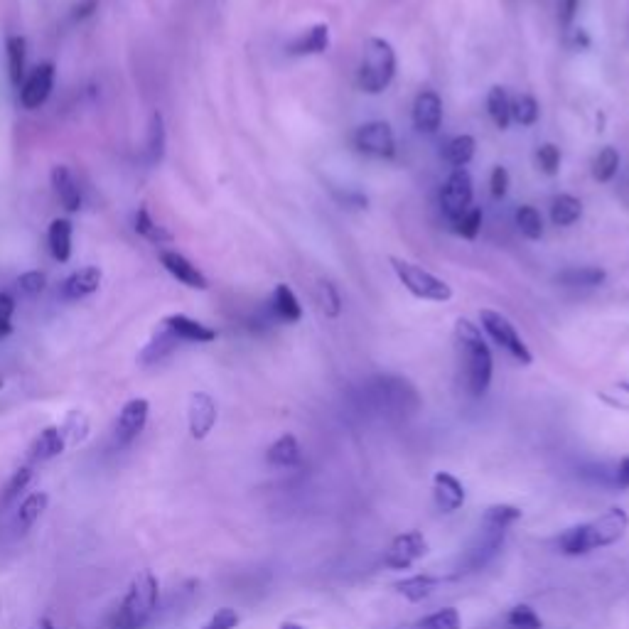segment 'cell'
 I'll list each match as a JSON object with an SVG mask.
<instances>
[{
	"label": "cell",
	"mask_w": 629,
	"mask_h": 629,
	"mask_svg": "<svg viewBox=\"0 0 629 629\" xmlns=\"http://www.w3.org/2000/svg\"><path fill=\"white\" fill-rule=\"evenodd\" d=\"M455 344H458L460 352L462 379H465L467 394L472 399H480V396L487 394L494 374V359L492 352H489V344L482 337L480 327L467 320V317L455 320Z\"/></svg>",
	"instance_id": "6da1fadb"
},
{
	"label": "cell",
	"mask_w": 629,
	"mask_h": 629,
	"mask_svg": "<svg viewBox=\"0 0 629 629\" xmlns=\"http://www.w3.org/2000/svg\"><path fill=\"white\" fill-rule=\"evenodd\" d=\"M629 529V516L625 509L612 507L598 519L585 521V524L571 526L558 536V551L566 556H585V553L595 551V548H605L617 544Z\"/></svg>",
	"instance_id": "7a4b0ae2"
},
{
	"label": "cell",
	"mask_w": 629,
	"mask_h": 629,
	"mask_svg": "<svg viewBox=\"0 0 629 629\" xmlns=\"http://www.w3.org/2000/svg\"><path fill=\"white\" fill-rule=\"evenodd\" d=\"M160 580L153 571H141L128 585L114 617V629H143L158 610Z\"/></svg>",
	"instance_id": "3957f363"
},
{
	"label": "cell",
	"mask_w": 629,
	"mask_h": 629,
	"mask_svg": "<svg viewBox=\"0 0 629 629\" xmlns=\"http://www.w3.org/2000/svg\"><path fill=\"white\" fill-rule=\"evenodd\" d=\"M396 77V50L384 37H369L362 45L357 69V84L364 94H381Z\"/></svg>",
	"instance_id": "277c9868"
},
{
	"label": "cell",
	"mask_w": 629,
	"mask_h": 629,
	"mask_svg": "<svg viewBox=\"0 0 629 629\" xmlns=\"http://www.w3.org/2000/svg\"><path fill=\"white\" fill-rule=\"evenodd\" d=\"M391 268H394L396 278L401 281V286L418 300H428V303H448L453 298V288L445 281H440L438 276L426 271V268L416 266L411 261H403V258L391 256L389 258Z\"/></svg>",
	"instance_id": "5b68a950"
},
{
	"label": "cell",
	"mask_w": 629,
	"mask_h": 629,
	"mask_svg": "<svg viewBox=\"0 0 629 629\" xmlns=\"http://www.w3.org/2000/svg\"><path fill=\"white\" fill-rule=\"evenodd\" d=\"M504 536H507V529L482 521L480 534H477L475 541L462 551L460 573H475L489 566V563L499 556V551H502Z\"/></svg>",
	"instance_id": "8992f818"
},
{
	"label": "cell",
	"mask_w": 629,
	"mask_h": 629,
	"mask_svg": "<svg viewBox=\"0 0 629 629\" xmlns=\"http://www.w3.org/2000/svg\"><path fill=\"white\" fill-rule=\"evenodd\" d=\"M480 322H482V330L492 337L494 344H499L502 349H507L509 354L516 359L519 364L529 367L534 362V354L531 349L526 347V342L521 340V335L516 332L514 322L509 320L507 315L497 313V310H482L480 313Z\"/></svg>",
	"instance_id": "52a82bcc"
},
{
	"label": "cell",
	"mask_w": 629,
	"mask_h": 629,
	"mask_svg": "<svg viewBox=\"0 0 629 629\" xmlns=\"http://www.w3.org/2000/svg\"><path fill=\"white\" fill-rule=\"evenodd\" d=\"M354 148L376 160H391L396 155L394 128L386 121H369L359 126L352 136Z\"/></svg>",
	"instance_id": "ba28073f"
},
{
	"label": "cell",
	"mask_w": 629,
	"mask_h": 629,
	"mask_svg": "<svg viewBox=\"0 0 629 629\" xmlns=\"http://www.w3.org/2000/svg\"><path fill=\"white\" fill-rule=\"evenodd\" d=\"M472 177L465 168H453V172L445 180L443 190H440V209L448 217V222H458L462 214L472 207Z\"/></svg>",
	"instance_id": "9c48e42d"
},
{
	"label": "cell",
	"mask_w": 629,
	"mask_h": 629,
	"mask_svg": "<svg viewBox=\"0 0 629 629\" xmlns=\"http://www.w3.org/2000/svg\"><path fill=\"white\" fill-rule=\"evenodd\" d=\"M55 64L42 62L32 69L30 74H25L23 84H20V106L25 111H35L40 106H45V101L50 99L52 89H55Z\"/></svg>",
	"instance_id": "30bf717a"
},
{
	"label": "cell",
	"mask_w": 629,
	"mask_h": 629,
	"mask_svg": "<svg viewBox=\"0 0 629 629\" xmlns=\"http://www.w3.org/2000/svg\"><path fill=\"white\" fill-rule=\"evenodd\" d=\"M150 403L145 399H131L123 403L121 413H118L114 423V445L116 448H126L131 445L138 435L148 426Z\"/></svg>",
	"instance_id": "8fae6325"
},
{
	"label": "cell",
	"mask_w": 629,
	"mask_h": 629,
	"mask_svg": "<svg viewBox=\"0 0 629 629\" xmlns=\"http://www.w3.org/2000/svg\"><path fill=\"white\" fill-rule=\"evenodd\" d=\"M428 553V541L421 531H406L396 536L394 544L389 546L384 556V566L391 571H408L416 561H421Z\"/></svg>",
	"instance_id": "7c38bea8"
},
{
	"label": "cell",
	"mask_w": 629,
	"mask_h": 629,
	"mask_svg": "<svg viewBox=\"0 0 629 629\" xmlns=\"http://www.w3.org/2000/svg\"><path fill=\"white\" fill-rule=\"evenodd\" d=\"M187 426L195 440H204L217 426V403L204 391H195L187 403Z\"/></svg>",
	"instance_id": "4fadbf2b"
},
{
	"label": "cell",
	"mask_w": 629,
	"mask_h": 629,
	"mask_svg": "<svg viewBox=\"0 0 629 629\" xmlns=\"http://www.w3.org/2000/svg\"><path fill=\"white\" fill-rule=\"evenodd\" d=\"M411 118L413 128H416L418 133L430 136V133L438 131L440 123H443V99H440L433 89H423L421 94L416 96V101H413Z\"/></svg>",
	"instance_id": "5bb4252c"
},
{
	"label": "cell",
	"mask_w": 629,
	"mask_h": 629,
	"mask_svg": "<svg viewBox=\"0 0 629 629\" xmlns=\"http://www.w3.org/2000/svg\"><path fill=\"white\" fill-rule=\"evenodd\" d=\"M160 263H163L165 271H168L172 278H177L182 286H187L192 290H207L209 288L207 276H204L200 268H197L195 263L190 261V258L177 254V251H160Z\"/></svg>",
	"instance_id": "9a60e30c"
},
{
	"label": "cell",
	"mask_w": 629,
	"mask_h": 629,
	"mask_svg": "<svg viewBox=\"0 0 629 629\" xmlns=\"http://www.w3.org/2000/svg\"><path fill=\"white\" fill-rule=\"evenodd\" d=\"M433 497L435 504L443 514H453L465 504V487L455 475L450 472H438L433 477Z\"/></svg>",
	"instance_id": "2e32d148"
},
{
	"label": "cell",
	"mask_w": 629,
	"mask_h": 629,
	"mask_svg": "<svg viewBox=\"0 0 629 629\" xmlns=\"http://www.w3.org/2000/svg\"><path fill=\"white\" fill-rule=\"evenodd\" d=\"M163 325L168 327L172 335L177 337L180 342H195V344H209L217 340V332L212 327L202 325L200 320H192L187 315H168L163 320Z\"/></svg>",
	"instance_id": "e0dca14e"
},
{
	"label": "cell",
	"mask_w": 629,
	"mask_h": 629,
	"mask_svg": "<svg viewBox=\"0 0 629 629\" xmlns=\"http://www.w3.org/2000/svg\"><path fill=\"white\" fill-rule=\"evenodd\" d=\"M52 187H55L57 200L62 202V207L67 212H79L82 209V187H79V180L74 177V172L67 168V165H55L52 168Z\"/></svg>",
	"instance_id": "ac0fdd59"
},
{
	"label": "cell",
	"mask_w": 629,
	"mask_h": 629,
	"mask_svg": "<svg viewBox=\"0 0 629 629\" xmlns=\"http://www.w3.org/2000/svg\"><path fill=\"white\" fill-rule=\"evenodd\" d=\"M99 286H101V271L96 266H86V268H79V271H74L72 276L62 283L59 295H62L64 300H69V303H74V300H82V298H89V295H94L96 290H99Z\"/></svg>",
	"instance_id": "d6986e66"
},
{
	"label": "cell",
	"mask_w": 629,
	"mask_h": 629,
	"mask_svg": "<svg viewBox=\"0 0 629 629\" xmlns=\"http://www.w3.org/2000/svg\"><path fill=\"white\" fill-rule=\"evenodd\" d=\"M47 504H50V494L47 492H32L28 494V497L20 502L18 512L13 514V524H10V529H13V534L23 536L28 534V531L35 526V521L40 519L42 512L47 509Z\"/></svg>",
	"instance_id": "ffe728a7"
},
{
	"label": "cell",
	"mask_w": 629,
	"mask_h": 629,
	"mask_svg": "<svg viewBox=\"0 0 629 629\" xmlns=\"http://www.w3.org/2000/svg\"><path fill=\"white\" fill-rule=\"evenodd\" d=\"M327 47H330V28L325 23L315 25V28L305 30L303 35L295 37L288 45V55L293 57H313V55H325Z\"/></svg>",
	"instance_id": "44dd1931"
},
{
	"label": "cell",
	"mask_w": 629,
	"mask_h": 629,
	"mask_svg": "<svg viewBox=\"0 0 629 629\" xmlns=\"http://www.w3.org/2000/svg\"><path fill=\"white\" fill-rule=\"evenodd\" d=\"M271 315L278 322H286V325H295V322L303 320V305L295 298L293 288L286 283H278L276 290L271 295Z\"/></svg>",
	"instance_id": "7402d4cb"
},
{
	"label": "cell",
	"mask_w": 629,
	"mask_h": 629,
	"mask_svg": "<svg viewBox=\"0 0 629 629\" xmlns=\"http://www.w3.org/2000/svg\"><path fill=\"white\" fill-rule=\"evenodd\" d=\"M64 448H67V440H64L59 426H47L45 430H40V435H37L35 440H32L30 462L55 460L64 453Z\"/></svg>",
	"instance_id": "603a6c76"
},
{
	"label": "cell",
	"mask_w": 629,
	"mask_h": 629,
	"mask_svg": "<svg viewBox=\"0 0 629 629\" xmlns=\"http://www.w3.org/2000/svg\"><path fill=\"white\" fill-rule=\"evenodd\" d=\"M5 57H8V77L15 89H20L28 67V40L23 35H13L5 42Z\"/></svg>",
	"instance_id": "cb8c5ba5"
},
{
	"label": "cell",
	"mask_w": 629,
	"mask_h": 629,
	"mask_svg": "<svg viewBox=\"0 0 629 629\" xmlns=\"http://www.w3.org/2000/svg\"><path fill=\"white\" fill-rule=\"evenodd\" d=\"M607 281V273L598 266H573L556 276V283L563 288H598Z\"/></svg>",
	"instance_id": "d4e9b609"
},
{
	"label": "cell",
	"mask_w": 629,
	"mask_h": 629,
	"mask_svg": "<svg viewBox=\"0 0 629 629\" xmlns=\"http://www.w3.org/2000/svg\"><path fill=\"white\" fill-rule=\"evenodd\" d=\"M440 583H443V578H435V575H411V578L399 580L394 588L408 602H423L440 588Z\"/></svg>",
	"instance_id": "484cf974"
},
{
	"label": "cell",
	"mask_w": 629,
	"mask_h": 629,
	"mask_svg": "<svg viewBox=\"0 0 629 629\" xmlns=\"http://www.w3.org/2000/svg\"><path fill=\"white\" fill-rule=\"evenodd\" d=\"M165 155V121L160 111H153L148 123V138H145L143 148V163L145 165H158Z\"/></svg>",
	"instance_id": "4316f807"
},
{
	"label": "cell",
	"mask_w": 629,
	"mask_h": 629,
	"mask_svg": "<svg viewBox=\"0 0 629 629\" xmlns=\"http://www.w3.org/2000/svg\"><path fill=\"white\" fill-rule=\"evenodd\" d=\"M47 244L55 261L67 263L72 258V222L69 219H55L47 229Z\"/></svg>",
	"instance_id": "83f0119b"
},
{
	"label": "cell",
	"mask_w": 629,
	"mask_h": 629,
	"mask_svg": "<svg viewBox=\"0 0 629 629\" xmlns=\"http://www.w3.org/2000/svg\"><path fill=\"white\" fill-rule=\"evenodd\" d=\"M177 344H180V340H177V337L172 335L168 327L160 325V330L155 332L153 337H150V342L145 344L141 357H138V359H141V364H158V362H163V359L168 357V354L175 352Z\"/></svg>",
	"instance_id": "f1b7e54d"
},
{
	"label": "cell",
	"mask_w": 629,
	"mask_h": 629,
	"mask_svg": "<svg viewBox=\"0 0 629 629\" xmlns=\"http://www.w3.org/2000/svg\"><path fill=\"white\" fill-rule=\"evenodd\" d=\"M266 460L271 467H295L300 462L298 438L290 433H283L271 448L266 450Z\"/></svg>",
	"instance_id": "f546056e"
},
{
	"label": "cell",
	"mask_w": 629,
	"mask_h": 629,
	"mask_svg": "<svg viewBox=\"0 0 629 629\" xmlns=\"http://www.w3.org/2000/svg\"><path fill=\"white\" fill-rule=\"evenodd\" d=\"M487 114L494 121V126L499 131L509 128L512 123V99H509L507 89L504 86H492L487 94Z\"/></svg>",
	"instance_id": "4dcf8cb0"
},
{
	"label": "cell",
	"mask_w": 629,
	"mask_h": 629,
	"mask_svg": "<svg viewBox=\"0 0 629 629\" xmlns=\"http://www.w3.org/2000/svg\"><path fill=\"white\" fill-rule=\"evenodd\" d=\"M583 217V202L573 195H558L551 202V222L556 227H573Z\"/></svg>",
	"instance_id": "1f68e13d"
},
{
	"label": "cell",
	"mask_w": 629,
	"mask_h": 629,
	"mask_svg": "<svg viewBox=\"0 0 629 629\" xmlns=\"http://www.w3.org/2000/svg\"><path fill=\"white\" fill-rule=\"evenodd\" d=\"M475 150H477L475 138L465 133V136L450 138L443 150V158H445V163L453 165V168H465V165L475 158Z\"/></svg>",
	"instance_id": "d6a6232c"
},
{
	"label": "cell",
	"mask_w": 629,
	"mask_h": 629,
	"mask_svg": "<svg viewBox=\"0 0 629 629\" xmlns=\"http://www.w3.org/2000/svg\"><path fill=\"white\" fill-rule=\"evenodd\" d=\"M133 229H136V234H141L143 239H148L150 244H170L172 241V234L165 227H160V224H155V219L150 217V212L145 207H138L136 217H133Z\"/></svg>",
	"instance_id": "836d02e7"
},
{
	"label": "cell",
	"mask_w": 629,
	"mask_h": 629,
	"mask_svg": "<svg viewBox=\"0 0 629 629\" xmlns=\"http://www.w3.org/2000/svg\"><path fill=\"white\" fill-rule=\"evenodd\" d=\"M516 227L521 234L531 241H539L544 236V217L539 214V209L531 207V204H521L516 209Z\"/></svg>",
	"instance_id": "e575fe53"
},
{
	"label": "cell",
	"mask_w": 629,
	"mask_h": 629,
	"mask_svg": "<svg viewBox=\"0 0 629 629\" xmlns=\"http://www.w3.org/2000/svg\"><path fill=\"white\" fill-rule=\"evenodd\" d=\"M59 430H62L67 445L84 443L86 435H89V416L82 411H69L67 418L59 423Z\"/></svg>",
	"instance_id": "d590c367"
},
{
	"label": "cell",
	"mask_w": 629,
	"mask_h": 629,
	"mask_svg": "<svg viewBox=\"0 0 629 629\" xmlns=\"http://www.w3.org/2000/svg\"><path fill=\"white\" fill-rule=\"evenodd\" d=\"M617 170H620V153H617V148H612V145H605V148H600V153L595 155L593 160V177L598 182H610L612 177L617 175Z\"/></svg>",
	"instance_id": "8d00e7d4"
},
{
	"label": "cell",
	"mask_w": 629,
	"mask_h": 629,
	"mask_svg": "<svg viewBox=\"0 0 629 629\" xmlns=\"http://www.w3.org/2000/svg\"><path fill=\"white\" fill-rule=\"evenodd\" d=\"M541 109H539V101L534 99L531 94H521L512 99V121L519 123V126H534L539 121Z\"/></svg>",
	"instance_id": "74e56055"
},
{
	"label": "cell",
	"mask_w": 629,
	"mask_h": 629,
	"mask_svg": "<svg viewBox=\"0 0 629 629\" xmlns=\"http://www.w3.org/2000/svg\"><path fill=\"white\" fill-rule=\"evenodd\" d=\"M462 620L460 612L455 607H443V610L433 612V615L423 617L416 622V629H460Z\"/></svg>",
	"instance_id": "f35d334b"
},
{
	"label": "cell",
	"mask_w": 629,
	"mask_h": 629,
	"mask_svg": "<svg viewBox=\"0 0 629 629\" xmlns=\"http://www.w3.org/2000/svg\"><path fill=\"white\" fill-rule=\"evenodd\" d=\"M598 399L615 411L629 413V381H615V384L605 386L598 391Z\"/></svg>",
	"instance_id": "ab89813d"
},
{
	"label": "cell",
	"mask_w": 629,
	"mask_h": 629,
	"mask_svg": "<svg viewBox=\"0 0 629 629\" xmlns=\"http://www.w3.org/2000/svg\"><path fill=\"white\" fill-rule=\"evenodd\" d=\"M507 625L512 629H544V620L536 615L534 607L529 605H516L509 610Z\"/></svg>",
	"instance_id": "60d3db41"
},
{
	"label": "cell",
	"mask_w": 629,
	"mask_h": 629,
	"mask_svg": "<svg viewBox=\"0 0 629 629\" xmlns=\"http://www.w3.org/2000/svg\"><path fill=\"white\" fill-rule=\"evenodd\" d=\"M519 519H521V509L512 507V504H494V507H489L485 516H482V521H487V524H494V526H502V529H509V526L516 524Z\"/></svg>",
	"instance_id": "b9f144b4"
},
{
	"label": "cell",
	"mask_w": 629,
	"mask_h": 629,
	"mask_svg": "<svg viewBox=\"0 0 629 629\" xmlns=\"http://www.w3.org/2000/svg\"><path fill=\"white\" fill-rule=\"evenodd\" d=\"M536 165H539V170L548 177L558 175V170H561V150H558V145L553 143L539 145V150H536Z\"/></svg>",
	"instance_id": "7bdbcfd3"
},
{
	"label": "cell",
	"mask_w": 629,
	"mask_h": 629,
	"mask_svg": "<svg viewBox=\"0 0 629 629\" xmlns=\"http://www.w3.org/2000/svg\"><path fill=\"white\" fill-rule=\"evenodd\" d=\"M32 480V465H20L18 470L10 475L8 485L3 489V504H10L13 499L20 497V492H25L28 482Z\"/></svg>",
	"instance_id": "ee69618b"
},
{
	"label": "cell",
	"mask_w": 629,
	"mask_h": 629,
	"mask_svg": "<svg viewBox=\"0 0 629 629\" xmlns=\"http://www.w3.org/2000/svg\"><path fill=\"white\" fill-rule=\"evenodd\" d=\"M455 234L462 236V239H475L482 229V209L480 207H470L465 214L453 222Z\"/></svg>",
	"instance_id": "f6af8a7d"
},
{
	"label": "cell",
	"mask_w": 629,
	"mask_h": 629,
	"mask_svg": "<svg viewBox=\"0 0 629 629\" xmlns=\"http://www.w3.org/2000/svg\"><path fill=\"white\" fill-rule=\"evenodd\" d=\"M317 303L322 305L325 315L337 317L342 313V298L330 281H322L320 286H317Z\"/></svg>",
	"instance_id": "bcb514c9"
},
{
	"label": "cell",
	"mask_w": 629,
	"mask_h": 629,
	"mask_svg": "<svg viewBox=\"0 0 629 629\" xmlns=\"http://www.w3.org/2000/svg\"><path fill=\"white\" fill-rule=\"evenodd\" d=\"M241 617L234 607H219L212 617L200 629H236L239 627Z\"/></svg>",
	"instance_id": "7dc6e473"
},
{
	"label": "cell",
	"mask_w": 629,
	"mask_h": 629,
	"mask_svg": "<svg viewBox=\"0 0 629 629\" xmlns=\"http://www.w3.org/2000/svg\"><path fill=\"white\" fill-rule=\"evenodd\" d=\"M45 273L40 271H28L18 278V290L25 295V298H37V295L45 290Z\"/></svg>",
	"instance_id": "c3c4849f"
},
{
	"label": "cell",
	"mask_w": 629,
	"mask_h": 629,
	"mask_svg": "<svg viewBox=\"0 0 629 629\" xmlns=\"http://www.w3.org/2000/svg\"><path fill=\"white\" fill-rule=\"evenodd\" d=\"M13 315H15V300L8 293H0V340L13 332Z\"/></svg>",
	"instance_id": "681fc988"
},
{
	"label": "cell",
	"mask_w": 629,
	"mask_h": 629,
	"mask_svg": "<svg viewBox=\"0 0 629 629\" xmlns=\"http://www.w3.org/2000/svg\"><path fill=\"white\" fill-rule=\"evenodd\" d=\"M489 187H492V197L502 200L509 192V170L497 165V168L492 170V175H489Z\"/></svg>",
	"instance_id": "f907efd6"
},
{
	"label": "cell",
	"mask_w": 629,
	"mask_h": 629,
	"mask_svg": "<svg viewBox=\"0 0 629 629\" xmlns=\"http://www.w3.org/2000/svg\"><path fill=\"white\" fill-rule=\"evenodd\" d=\"M612 487L629 489V455L617 462L615 472H612Z\"/></svg>",
	"instance_id": "816d5d0a"
},
{
	"label": "cell",
	"mask_w": 629,
	"mask_h": 629,
	"mask_svg": "<svg viewBox=\"0 0 629 629\" xmlns=\"http://www.w3.org/2000/svg\"><path fill=\"white\" fill-rule=\"evenodd\" d=\"M566 42H568V47H571V50H588V47H590L588 30H583V28L568 30Z\"/></svg>",
	"instance_id": "f5cc1de1"
},
{
	"label": "cell",
	"mask_w": 629,
	"mask_h": 629,
	"mask_svg": "<svg viewBox=\"0 0 629 629\" xmlns=\"http://www.w3.org/2000/svg\"><path fill=\"white\" fill-rule=\"evenodd\" d=\"M575 10H578V0H558V18H561L563 28H571Z\"/></svg>",
	"instance_id": "db71d44e"
},
{
	"label": "cell",
	"mask_w": 629,
	"mask_h": 629,
	"mask_svg": "<svg viewBox=\"0 0 629 629\" xmlns=\"http://www.w3.org/2000/svg\"><path fill=\"white\" fill-rule=\"evenodd\" d=\"M94 8H96V0H89V3L82 5V8H77V20H82L86 18V15L94 13Z\"/></svg>",
	"instance_id": "11a10c76"
},
{
	"label": "cell",
	"mask_w": 629,
	"mask_h": 629,
	"mask_svg": "<svg viewBox=\"0 0 629 629\" xmlns=\"http://www.w3.org/2000/svg\"><path fill=\"white\" fill-rule=\"evenodd\" d=\"M30 629H57V627H55V622L50 620V617H40V620H37Z\"/></svg>",
	"instance_id": "9f6ffc18"
},
{
	"label": "cell",
	"mask_w": 629,
	"mask_h": 629,
	"mask_svg": "<svg viewBox=\"0 0 629 629\" xmlns=\"http://www.w3.org/2000/svg\"><path fill=\"white\" fill-rule=\"evenodd\" d=\"M278 629H305V627L298 625V622H283V625Z\"/></svg>",
	"instance_id": "6f0895ef"
},
{
	"label": "cell",
	"mask_w": 629,
	"mask_h": 629,
	"mask_svg": "<svg viewBox=\"0 0 629 629\" xmlns=\"http://www.w3.org/2000/svg\"><path fill=\"white\" fill-rule=\"evenodd\" d=\"M0 386H3V381H0Z\"/></svg>",
	"instance_id": "680465c9"
}]
</instances>
